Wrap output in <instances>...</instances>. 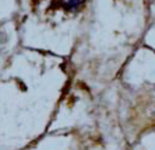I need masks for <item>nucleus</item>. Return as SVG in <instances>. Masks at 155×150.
I'll return each instance as SVG.
<instances>
[{
  "mask_svg": "<svg viewBox=\"0 0 155 150\" xmlns=\"http://www.w3.org/2000/svg\"><path fill=\"white\" fill-rule=\"evenodd\" d=\"M85 2L86 0H61V7L65 12H76Z\"/></svg>",
  "mask_w": 155,
  "mask_h": 150,
  "instance_id": "nucleus-1",
  "label": "nucleus"
}]
</instances>
